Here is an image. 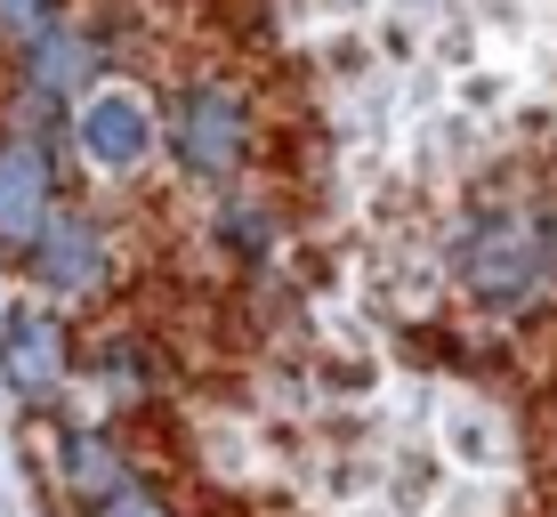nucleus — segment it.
<instances>
[{"label": "nucleus", "mask_w": 557, "mask_h": 517, "mask_svg": "<svg viewBox=\"0 0 557 517\" xmlns=\"http://www.w3.org/2000/svg\"><path fill=\"white\" fill-rule=\"evenodd\" d=\"M162 146H170V162H178L195 186H235L243 162H251V146H259L251 98H243L226 73L178 82L170 106H162Z\"/></svg>", "instance_id": "obj_1"}, {"label": "nucleus", "mask_w": 557, "mask_h": 517, "mask_svg": "<svg viewBox=\"0 0 557 517\" xmlns=\"http://www.w3.org/2000/svg\"><path fill=\"white\" fill-rule=\"evenodd\" d=\"M453 275L476 308H517L542 283H557V226L542 210H485L453 243Z\"/></svg>", "instance_id": "obj_2"}, {"label": "nucleus", "mask_w": 557, "mask_h": 517, "mask_svg": "<svg viewBox=\"0 0 557 517\" xmlns=\"http://www.w3.org/2000/svg\"><path fill=\"white\" fill-rule=\"evenodd\" d=\"M9 82H16V113H9V122H33V130L73 122V106L106 82V41L82 25V16H57V25H41V33L16 41Z\"/></svg>", "instance_id": "obj_3"}, {"label": "nucleus", "mask_w": 557, "mask_h": 517, "mask_svg": "<svg viewBox=\"0 0 557 517\" xmlns=\"http://www.w3.org/2000/svg\"><path fill=\"white\" fill-rule=\"evenodd\" d=\"M65 210V170H57V130L0 122V251L25 267V251Z\"/></svg>", "instance_id": "obj_4"}, {"label": "nucleus", "mask_w": 557, "mask_h": 517, "mask_svg": "<svg viewBox=\"0 0 557 517\" xmlns=\"http://www.w3.org/2000/svg\"><path fill=\"white\" fill-rule=\"evenodd\" d=\"M73 380V323L57 299H16L0 316V389L25 413H49Z\"/></svg>", "instance_id": "obj_5"}, {"label": "nucleus", "mask_w": 557, "mask_h": 517, "mask_svg": "<svg viewBox=\"0 0 557 517\" xmlns=\"http://www.w3.org/2000/svg\"><path fill=\"white\" fill-rule=\"evenodd\" d=\"M65 138H73V155L98 170V179H129V170H146V162H153V146H162V113H153L138 89L98 82L82 106H73Z\"/></svg>", "instance_id": "obj_6"}, {"label": "nucleus", "mask_w": 557, "mask_h": 517, "mask_svg": "<svg viewBox=\"0 0 557 517\" xmlns=\"http://www.w3.org/2000/svg\"><path fill=\"white\" fill-rule=\"evenodd\" d=\"M25 275L41 283V299H106V283H113V243H106V226L89 219L82 202H65L49 219V235L25 251Z\"/></svg>", "instance_id": "obj_7"}, {"label": "nucleus", "mask_w": 557, "mask_h": 517, "mask_svg": "<svg viewBox=\"0 0 557 517\" xmlns=\"http://www.w3.org/2000/svg\"><path fill=\"white\" fill-rule=\"evenodd\" d=\"M49 477H57V493H65L82 517L106 509L113 493L138 485V469H129L122 436H113V429H89V420H65V429L49 436Z\"/></svg>", "instance_id": "obj_8"}, {"label": "nucleus", "mask_w": 557, "mask_h": 517, "mask_svg": "<svg viewBox=\"0 0 557 517\" xmlns=\"http://www.w3.org/2000/svg\"><path fill=\"white\" fill-rule=\"evenodd\" d=\"M219 235H235L243 251H259V243H267V210H259L251 195H226V202H219Z\"/></svg>", "instance_id": "obj_9"}, {"label": "nucleus", "mask_w": 557, "mask_h": 517, "mask_svg": "<svg viewBox=\"0 0 557 517\" xmlns=\"http://www.w3.org/2000/svg\"><path fill=\"white\" fill-rule=\"evenodd\" d=\"M57 16H65V0H0V33H9V41H25V33L57 25Z\"/></svg>", "instance_id": "obj_10"}]
</instances>
